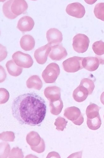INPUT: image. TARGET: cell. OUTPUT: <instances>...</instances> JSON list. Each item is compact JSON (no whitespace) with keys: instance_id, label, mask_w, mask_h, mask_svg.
<instances>
[{"instance_id":"6da1fadb","label":"cell","mask_w":104,"mask_h":158,"mask_svg":"<svg viewBox=\"0 0 104 158\" xmlns=\"http://www.w3.org/2000/svg\"><path fill=\"white\" fill-rule=\"evenodd\" d=\"M11 110L13 116L20 124L40 126L45 118L47 105L36 94L26 93L14 100Z\"/></svg>"},{"instance_id":"7a4b0ae2","label":"cell","mask_w":104,"mask_h":158,"mask_svg":"<svg viewBox=\"0 0 104 158\" xmlns=\"http://www.w3.org/2000/svg\"><path fill=\"white\" fill-rule=\"evenodd\" d=\"M60 73V67L56 63H50L47 66L42 74V78L46 83L55 82Z\"/></svg>"},{"instance_id":"3957f363","label":"cell","mask_w":104,"mask_h":158,"mask_svg":"<svg viewBox=\"0 0 104 158\" xmlns=\"http://www.w3.org/2000/svg\"><path fill=\"white\" fill-rule=\"evenodd\" d=\"M89 43V39L86 35L78 34L73 38V48L78 53H83L87 50Z\"/></svg>"},{"instance_id":"277c9868","label":"cell","mask_w":104,"mask_h":158,"mask_svg":"<svg viewBox=\"0 0 104 158\" xmlns=\"http://www.w3.org/2000/svg\"><path fill=\"white\" fill-rule=\"evenodd\" d=\"M83 57L73 56L69 58L63 62V68L67 73H76L83 68L82 65Z\"/></svg>"},{"instance_id":"5b68a950","label":"cell","mask_w":104,"mask_h":158,"mask_svg":"<svg viewBox=\"0 0 104 158\" xmlns=\"http://www.w3.org/2000/svg\"><path fill=\"white\" fill-rule=\"evenodd\" d=\"M64 116L77 125H81L84 122L83 115L80 109L77 107H67L64 110Z\"/></svg>"},{"instance_id":"8992f818","label":"cell","mask_w":104,"mask_h":158,"mask_svg":"<svg viewBox=\"0 0 104 158\" xmlns=\"http://www.w3.org/2000/svg\"><path fill=\"white\" fill-rule=\"evenodd\" d=\"M12 59L17 65L24 68H29L34 63L33 59L30 55L20 51L15 52L13 55Z\"/></svg>"},{"instance_id":"52a82bcc","label":"cell","mask_w":104,"mask_h":158,"mask_svg":"<svg viewBox=\"0 0 104 158\" xmlns=\"http://www.w3.org/2000/svg\"><path fill=\"white\" fill-rule=\"evenodd\" d=\"M51 45L48 44L36 49L34 52V57L38 64L43 65L46 63L51 51Z\"/></svg>"},{"instance_id":"ba28073f","label":"cell","mask_w":104,"mask_h":158,"mask_svg":"<svg viewBox=\"0 0 104 158\" xmlns=\"http://www.w3.org/2000/svg\"><path fill=\"white\" fill-rule=\"evenodd\" d=\"M66 12L69 15L77 18H81L85 15V10L84 6L81 4L76 2L68 5Z\"/></svg>"},{"instance_id":"9c48e42d","label":"cell","mask_w":104,"mask_h":158,"mask_svg":"<svg viewBox=\"0 0 104 158\" xmlns=\"http://www.w3.org/2000/svg\"><path fill=\"white\" fill-rule=\"evenodd\" d=\"M48 44L51 46L60 45L63 40V34L58 29L51 28L48 30L46 34Z\"/></svg>"},{"instance_id":"30bf717a","label":"cell","mask_w":104,"mask_h":158,"mask_svg":"<svg viewBox=\"0 0 104 158\" xmlns=\"http://www.w3.org/2000/svg\"><path fill=\"white\" fill-rule=\"evenodd\" d=\"M68 55L66 49L62 45H57L51 47V50L49 56L54 61H60L65 59Z\"/></svg>"},{"instance_id":"8fae6325","label":"cell","mask_w":104,"mask_h":158,"mask_svg":"<svg viewBox=\"0 0 104 158\" xmlns=\"http://www.w3.org/2000/svg\"><path fill=\"white\" fill-rule=\"evenodd\" d=\"M34 21L29 16H25L20 18L17 25V28L22 33L29 32L34 28Z\"/></svg>"},{"instance_id":"7c38bea8","label":"cell","mask_w":104,"mask_h":158,"mask_svg":"<svg viewBox=\"0 0 104 158\" xmlns=\"http://www.w3.org/2000/svg\"><path fill=\"white\" fill-rule=\"evenodd\" d=\"M28 5L24 0H15L11 6V11L15 15L24 14L27 10Z\"/></svg>"},{"instance_id":"4fadbf2b","label":"cell","mask_w":104,"mask_h":158,"mask_svg":"<svg viewBox=\"0 0 104 158\" xmlns=\"http://www.w3.org/2000/svg\"><path fill=\"white\" fill-rule=\"evenodd\" d=\"M44 94L49 102L58 100L61 98V89L57 86L48 87L44 89Z\"/></svg>"},{"instance_id":"5bb4252c","label":"cell","mask_w":104,"mask_h":158,"mask_svg":"<svg viewBox=\"0 0 104 158\" xmlns=\"http://www.w3.org/2000/svg\"><path fill=\"white\" fill-rule=\"evenodd\" d=\"M82 65L83 68L89 71H95L99 67V61L96 57H87L83 58Z\"/></svg>"},{"instance_id":"9a60e30c","label":"cell","mask_w":104,"mask_h":158,"mask_svg":"<svg viewBox=\"0 0 104 158\" xmlns=\"http://www.w3.org/2000/svg\"><path fill=\"white\" fill-rule=\"evenodd\" d=\"M89 95L88 90L86 88L80 85L77 89H75L73 94L74 99L78 102H84L87 98Z\"/></svg>"},{"instance_id":"2e32d148","label":"cell","mask_w":104,"mask_h":158,"mask_svg":"<svg viewBox=\"0 0 104 158\" xmlns=\"http://www.w3.org/2000/svg\"><path fill=\"white\" fill-rule=\"evenodd\" d=\"M21 48L26 51H29L34 49L35 41L33 36L30 35H25L22 36L20 40Z\"/></svg>"},{"instance_id":"e0dca14e","label":"cell","mask_w":104,"mask_h":158,"mask_svg":"<svg viewBox=\"0 0 104 158\" xmlns=\"http://www.w3.org/2000/svg\"><path fill=\"white\" fill-rule=\"evenodd\" d=\"M6 67L8 73L14 77L20 76L23 71V68L17 65L13 60L8 61L6 63Z\"/></svg>"},{"instance_id":"ac0fdd59","label":"cell","mask_w":104,"mask_h":158,"mask_svg":"<svg viewBox=\"0 0 104 158\" xmlns=\"http://www.w3.org/2000/svg\"><path fill=\"white\" fill-rule=\"evenodd\" d=\"M27 86L28 89L40 90L42 88L43 84L39 76L35 75L31 76L27 81Z\"/></svg>"},{"instance_id":"d6986e66","label":"cell","mask_w":104,"mask_h":158,"mask_svg":"<svg viewBox=\"0 0 104 158\" xmlns=\"http://www.w3.org/2000/svg\"><path fill=\"white\" fill-rule=\"evenodd\" d=\"M50 112L54 115H58L60 114L64 107V104L61 98L58 100L50 102Z\"/></svg>"},{"instance_id":"ffe728a7","label":"cell","mask_w":104,"mask_h":158,"mask_svg":"<svg viewBox=\"0 0 104 158\" xmlns=\"http://www.w3.org/2000/svg\"><path fill=\"white\" fill-rule=\"evenodd\" d=\"M41 140L39 134L35 131H31L27 134L26 136L27 142L30 146H38Z\"/></svg>"},{"instance_id":"44dd1931","label":"cell","mask_w":104,"mask_h":158,"mask_svg":"<svg viewBox=\"0 0 104 158\" xmlns=\"http://www.w3.org/2000/svg\"><path fill=\"white\" fill-rule=\"evenodd\" d=\"M100 108L96 104L91 103L86 108V114L87 118L93 119L97 117L99 114Z\"/></svg>"},{"instance_id":"7402d4cb","label":"cell","mask_w":104,"mask_h":158,"mask_svg":"<svg viewBox=\"0 0 104 158\" xmlns=\"http://www.w3.org/2000/svg\"><path fill=\"white\" fill-rule=\"evenodd\" d=\"M13 2V0L7 1L3 5L2 8L3 12L5 17L11 20L15 19L18 17V16L14 15L11 11V6Z\"/></svg>"},{"instance_id":"603a6c76","label":"cell","mask_w":104,"mask_h":158,"mask_svg":"<svg viewBox=\"0 0 104 158\" xmlns=\"http://www.w3.org/2000/svg\"><path fill=\"white\" fill-rule=\"evenodd\" d=\"M87 124L90 129L93 131L98 129L102 125V120L100 115L93 119L87 118Z\"/></svg>"},{"instance_id":"cb8c5ba5","label":"cell","mask_w":104,"mask_h":158,"mask_svg":"<svg viewBox=\"0 0 104 158\" xmlns=\"http://www.w3.org/2000/svg\"><path fill=\"white\" fill-rule=\"evenodd\" d=\"M95 81L93 79L89 78H83L81 80L80 85L85 87L88 90L89 95H90L93 93V90L95 89Z\"/></svg>"},{"instance_id":"d4e9b609","label":"cell","mask_w":104,"mask_h":158,"mask_svg":"<svg viewBox=\"0 0 104 158\" xmlns=\"http://www.w3.org/2000/svg\"><path fill=\"white\" fill-rule=\"evenodd\" d=\"M94 13L96 18L104 21V3H100L95 5Z\"/></svg>"},{"instance_id":"484cf974","label":"cell","mask_w":104,"mask_h":158,"mask_svg":"<svg viewBox=\"0 0 104 158\" xmlns=\"http://www.w3.org/2000/svg\"><path fill=\"white\" fill-rule=\"evenodd\" d=\"M10 147L9 144L6 142L0 143V158H8L10 154Z\"/></svg>"},{"instance_id":"4316f807","label":"cell","mask_w":104,"mask_h":158,"mask_svg":"<svg viewBox=\"0 0 104 158\" xmlns=\"http://www.w3.org/2000/svg\"><path fill=\"white\" fill-rule=\"evenodd\" d=\"M92 48L96 55L102 56L104 54V43L102 40L94 43Z\"/></svg>"},{"instance_id":"83f0119b","label":"cell","mask_w":104,"mask_h":158,"mask_svg":"<svg viewBox=\"0 0 104 158\" xmlns=\"http://www.w3.org/2000/svg\"><path fill=\"white\" fill-rule=\"evenodd\" d=\"M68 121L65 118L61 117H58L56 119L54 125L56 126V129L59 131H63L66 128Z\"/></svg>"},{"instance_id":"f1b7e54d","label":"cell","mask_w":104,"mask_h":158,"mask_svg":"<svg viewBox=\"0 0 104 158\" xmlns=\"http://www.w3.org/2000/svg\"><path fill=\"white\" fill-rule=\"evenodd\" d=\"M15 135L13 132H3L0 134V139L5 142H14L15 141Z\"/></svg>"},{"instance_id":"f546056e","label":"cell","mask_w":104,"mask_h":158,"mask_svg":"<svg viewBox=\"0 0 104 158\" xmlns=\"http://www.w3.org/2000/svg\"><path fill=\"white\" fill-rule=\"evenodd\" d=\"M10 94L9 92L4 88L0 89V103L5 104L9 100Z\"/></svg>"},{"instance_id":"4dcf8cb0","label":"cell","mask_w":104,"mask_h":158,"mask_svg":"<svg viewBox=\"0 0 104 158\" xmlns=\"http://www.w3.org/2000/svg\"><path fill=\"white\" fill-rule=\"evenodd\" d=\"M24 156L22 149L18 147H14L11 149L8 158H23Z\"/></svg>"},{"instance_id":"1f68e13d","label":"cell","mask_w":104,"mask_h":158,"mask_svg":"<svg viewBox=\"0 0 104 158\" xmlns=\"http://www.w3.org/2000/svg\"><path fill=\"white\" fill-rule=\"evenodd\" d=\"M32 150L38 153L43 152L45 150V143L43 139L41 138L40 143L36 146H30Z\"/></svg>"},{"instance_id":"d6a6232c","label":"cell","mask_w":104,"mask_h":158,"mask_svg":"<svg viewBox=\"0 0 104 158\" xmlns=\"http://www.w3.org/2000/svg\"><path fill=\"white\" fill-rule=\"evenodd\" d=\"M0 82L2 83L5 81L7 75L5 70L2 67V65L0 66Z\"/></svg>"},{"instance_id":"836d02e7","label":"cell","mask_w":104,"mask_h":158,"mask_svg":"<svg viewBox=\"0 0 104 158\" xmlns=\"http://www.w3.org/2000/svg\"><path fill=\"white\" fill-rule=\"evenodd\" d=\"M60 158V155L57 152H52L48 154L47 158Z\"/></svg>"},{"instance_id":"e575fe53","label":"cell","mask_w":104,"mask_h":158,"mask_svg":"<svg viewBox=\"0 0 104 158\" xmlns=\"http://www.w3.org/2000/svg\"><path fill=\"white\" fill-rule=\"evenodd\" d=\"M98 59L99 64L104 65V54L102 56L95 55V56Z\"/></svg>"},{"instance_id":"d590c367","label":"cell","mask_w":104,"mask_h":158,"mask_svg":"<svg viewBox=\"0 0 104 158\" xmlns=\"http://www.w3.org/2000/svg\"><path fill=\"white\" fill-rule=\"evenodd\" d=\"M100 100L102 104L104 105V91L100 97Z\"/></svg>"},{"instance_id":"8d00e7d4","label":"cell","mask_w":104,"mask_h":158,"mask_svg":"<svg viewBox=\"0 0 104 158\" xmlns=\"http://www.w3.org/2000/svg\"></svg>"}]
</instances>
